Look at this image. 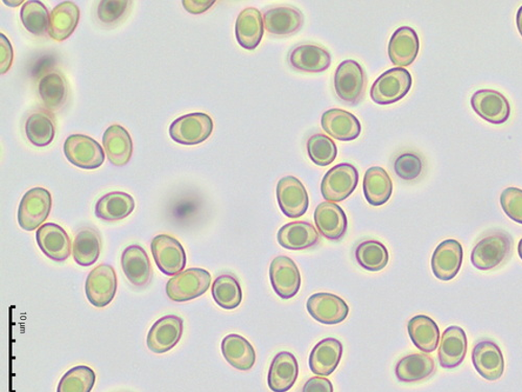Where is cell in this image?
<instances>
[{
    "label": "cell",
    "mask_w": 522,
    "mask_h": 392,
    "mask_svg": "<svg viewBox=\"0 0 522 392\" xmlns=\"http://www.w3.org/2000/svg\"><path fill=\"white\" fill-rule=\"evenodd\" d=\"M51 192L43 188H33L25 192L18 209V224L26 231L36 230L49 218L51 210Z\"/></svg>",
    "instance_id": "3"
},
{
    "label": "cell",
    "mask_w": 522,
    "mask_h": 392,
    "mask_svg": "<svg viewBox=\"0 0 522 392\" xmlns=\"http://www.w3.org/2000/svg\"><path fill=\"white\" fill-rule=\"evenodd\" d=\"M394 171L404 181L411 182L420 176L423 172V161L414 153H405L394 163Z\"/></svg>",
    "instance_id": "45"
},
{
    "label": "cell",
    "mask_w": 522,
    "mask_h": 392,
    "mask_svg": "<svg viewBox=\"0 0 522 392\" xmlns=\"http://www.w3.org/2000/svg\"><path fill=\"white\" fill-rule=\"evenodd\" d=\"M412 85L410 71L403 68H394L385 71L373 83L370 96L374 103L391 105L403 99L411 90Z\"/></svg>",
    "instance_id": "2"
},
{
    "label": "cell",
    "mask_w": 522,
    "mask_h": 392,
    "mask_svg": "<svg viewBox=\"0 0 522 392\" xmlns=\"http://www.w3.org/2000/svg\"><path fill=\"white\" fill-rule=\"evenodd\" d=\"M212 297L219 308L234 310L243 301V291L236 277L229 275H219L213 282Z\"/></svg>",
    "instance_id": "39"
},
{
    "label": "cell",
    "mask_w": 522,
    "mask_h": 392,
    "mask_svg": "<svg viewBox=\"0 0 522 392\" xmlns=\"http://www.w3.org/2000/svg\"><path fill=\"white\" fill-rule=\"evenodd\" d=\"M518 255H519V257H520L521 260H522V238H521V240L519 241V244H518Z\"/></svg>",
    "instance_id": "52"
},
{
    "label": "cell",
    "mask_w": 522,
    "mask_h": 392,
    "mask_svg": "<svg viewBox=\"0 0 522 392\" xmlns=\"http://www.w3.org/2000/svg\"><path fill=\"white\" fill-rule=\"evenodd\" d=\"M211 117L196 112L180 117L170 126V136L173 142L185 145L202 144L213 131Z\"/></svg>",
    "instance_id": "6"
},
{
    "label": "cell",
    "mask_w": 522,
    "mask_h": 392,
    "mask_svg": "<svg viewBox=\"0 0 522 392\" xmlns=\"http://www.w3.org/2000/svg\"><path fill=\"white\" fill-rule=\"evenodd\" d=\"M343 356V344L336 338H326L316 344L310 356V368L314 375L328 377L334 373Z\"/></svg>",
    "instance_id": "25"
},
{
    "label": "cell",
    "mask_w": 522,
    "mask_h": 392,
    "mask_svg": "<svg viewBox=\"0 0 522 392\" xmlns=\"http://www.w3.org/2000/svg\"><path fill=\"white\" fill-rule=\"evenodd\" d=\"M63 150L67 161L79 169L96 170L102 167L105 162L103 148L95 139L87 135H73L67 137Z\"/></svg>",
    "instance_id": "9"
},
{
    "label": "cell",
    "mask_w": 522,
    "mask_h": 392,
    "mask_svg": "<svg viewBox=\"0 0 522 392\" xmlns=\"http://www.w3.org/2000/svg\"><path fill=\"white\" fill-rule=\"evenodd\" d=\"M468 343L465 331L457 325H452L444 331L439 347V362L442 368L456 369L463 363L467 354Z\"/></svg>",
    "instance_id": "23"
},
{
    "label": "cell",
    "mask_w": 522,
    "mask_h": 392,
    "mask_svg": "<svg viewBox=\"0 0 522 392\" xmlns=\"http://www.w3.org/2000/svg\"><path fill=\"white\" fill-rule=\"evenodd\" d=\"M306 147L311 161L319 167H327L336 161L338 156L337 145L331 137L321 133L311 136Z\"/></svg>",
    "instance_id": "44"
},
{
    "label": "cell",
    "mask_w": 522,
    "mask_h": 392,
    "mask_svg": "<svg viewBox=\"0 0 522 392\" xmlns=\"http://www.w3.org/2000/svg\"><path fill=\"white\" fill-rule=\"evenodd\" d=\"M463 247L457 240L439 244L432 257V269L440 281L450 282L456 277L463 263Z\"/></svg>",
    "instance_id": "16"
},
{
    "label": "cell",
    "mask_w": 522,
    "mask_h": 392,
    "mask_svg": "<svg viewBox=\"0 0 522 392\" xmlns=\"http://www.w3.org/2000/svg\"><path fill=\"white\" fill-rule=\"evenodd\" d=\"M211 275L202 268L186 269L172 276L166 284L167 297L175 303H185L200 297L209 291Z\"/></svg>",
    "instance_id": "1"
},
{
    "label": "cell",
    "mask_w": 522,
    "mask_h": 392,
    "mask_svg": "<svg viewBox=\"0 0 522 392\" xmlns=\"http://www.w3.org/2000/svg\"><path fill=\"white\" fill-rule=\"evenodd\" d=\"M265 28L272 35L290 36L297 33L303 24V15L297 9L279 6L264 15Z\"/></svg>",
    "instance_id": "33"
},
{
    "label": "cell",
    "mask_w": 522,
    "mask_h": 392,
    "mask_svg": "<svg viewBox=\"0 0 522 392\" xmlns=\"http://www.w3.org/2000/svg\"><path fill=\"white\" fill-rule=\"evenodd\" d=\"M151 251L157 267L163 275L175 276L186 267V252L177 238L159 235L153 238Z\"/></svg>",
    "instance_id": "10"
},
{
    "label": "cell",
    "mask_w": 522,
    "mask_h": 392,
    "mask_svg": "<svg viewBox=\"0 0 522 392\" xmlns=\"http://www.w3.org/2000/svg\"><path fill=\"white\" fill-rule=\"evenodd\" d=\"M471 103L475 113L493 125L505 124L511 115L510 103L497 90L475 91Z\"/></svg>",
    "instance_id": "14"
},
{
    "label": "cell",
    "mask_w": 522,
    "mask_h": 392,
    "mask_svg": "<svg viewBox=\"0 0 522 392\" xmlns=\"http://www.w3.org/2000/svg\"><path fill=\"white\" fill-rule=\"evenodd\" d=\"M277 201L286 217L298 219L305 215L310 206V198L304 184L294 176L281 178L276 189Z\"/></svg>",
    "instance_id": "12"
},
{
    "label": "cell",
    "mask_w": 522,
    "mask_h": 392,
    "mask_svg": "<svg viewBox=\"0 0 522 392\" xmlns=\"http://www.w3.org/2000/svg\"><path fill=\"white\" fill-rule=\"evenodd\" d=\"M36 240L43 255L51 258V261L62 263L70 257V238L66 230L58 224H43L36 232Z\"/></svg>",
    "instance_id": "15"
},
{
    "label": "cell",
    "mask_w": 522,
    "mask_h": 392,
    "mask_svg": "<svg viewBox=\"0 0 522 392\" xmlns=\"http://www.w3.org/2000/svg\"><path fill=\"white\" fill-rule=\"evenodd\" d=\"M290 63L297 70L323 72L330 69L331 55L319 45L303 44L292 51Z\"/></svg>",
    "instance_id": "32"
},
{
    "label": "cell",
    "mask_w": 522,
    "mask_h": 392,
    "mask_svg": "<svg viewBox=\"0 0 522 392\" xmlns=\"http://www.w3.org/2000/svg\"><path fill=\"white\" fill-rule=\"evenodd\" d=\"M299 364L296 357L289 351H281L271 363L267 385L273 392H287L296 383Z\"/></svg>",
    "instance_id": "24"
},
{
    "label": "cell",
    "mask_w": 522,
    "mask_h": 392,
    "mask_svg": "<svg viewBox=\"0 0 522 392\" xmlns=\"http://www.w3.org/2000/svg\"><path fill=\"white\" fill-rule=\"evenodd\" d=\"M129 5V2H109V0H103L98 6V19L104 23H115L124 16Z\"/></svg>",
    "instance_id": "47"
},
{
    "label": "cell",
    "mask_w": 522,
    "mask_h": 392,
    "mask_svg": "<svg viewBox=\"0 0 522 392\" xmlns=\"http://www.w3.org/2000/svg\"><path fill=\"white\" fill-rule=\"evenodd\" d=\"M517 28H518V31L520 33V35L522 37V6H520V8L517 12Z\"/></svg>",
    "instance_id": "51"
},
{
    "label": "cell",
    "mask_w": 522,
    "mask_h": 392,
    "mask_svg": "<svg viewBox=\"0 0 522 392\" xmlns=\"http://www.w3.org/2000/svg\"><path fill=\"white\" fill-rule=\"evenodd\" d=\"M122 268L128 281L137 288L146 287L152 281L153 269L149 257L142 246L134 244L122 254Z\"/></svg>",
    "instance_id": "19"
},
{
    "label": "cell",
    "mask_w": 522,
    "mask_h": 392,
    "mask_svg": "<svg viewBox=\"0 0 522 392\" xmlns=\"http://www.w3.org/2000/svg\"><path fill=\"white\" fill-rule=\"evenodd\" d=\"M265 22L261 12L256 8H247L239 13L236 23L238 42L247 51H254L264 37Z\"/></svg>",
    "instance_id": "26"
},
{
    "label": "cell",
    "mask_w": 522,
    "mask_h": 392,
    "mask_svg": "<svg viewBox=\"0 0 522 392\" xmlns=\"http://www.w3.org/2000/svg\"><path fill=\"white\" fill-rule=\"evenodd\" d=\"M436 369L433 358L425 354H412L400 359L395 369L400 382L414 383L430 378Z\"/></svg>",
    "instance_id": "35"
},
{
    "label": "cell",
    "mask_w": 522,
    "mask_h": 392,
    "mask_svg": "<svg viewBox=\"0 0 522 392\" xmlns=\"http://www.w3.org/2000/svg\"><path fill=\"white\" fill-rule=\"evenodd\" d=\"M214 4H216L214 0H184L182 2L184 9L193 15L202 14V13L210 10Z\"/></svg>",
    "instance_id": "50"
},
{
    "label": "cell",
    "mask_w": 522,
    "mask_h": 392,
    "mask_svg": "<svg viewBox=\"0 0 522 392\" xmlns=\"http://www.w3.org/2000/svg\"><path fill=\"white\" fill-rule=\"evenodd\" d=\"M182 335L183 319L176 315H166L152 325L146 337V345L153 353L165 354L176 347Z\"/></svg>",
    "instance_id": "11"
},
{
    "label": "cell",
    "mask_w": 522,
    "mask_h": 392,
    "mask_svg": "<svg viewBox=\"0 0 522 392\" xmlns=\"http://www.w3.org/2000/svg\"><path fill=\"white\" fill-rule=\"evenodd\" d=\"M359 171L350 163H340L328 171L321 183L327 202H342L358 188Z\"/></svg>",
    "instance_id": "7"
},
{
    "label": "cell",
    "mask_w": 522,
    "mask_h": 392,
    "mask_svg": "<svg viewBox=\"0 0 522 392\" xmlns=\"http://www.w3.org/2000/svg\"><path fill=\"white\" fill-rule=\"evenodd\" d=\"M367 78L365 70L354 60H346L334 74V90L343 102L357 105L365 96Z\"/></svg>",
    "instance_id": "5"
},
{
    "label": "cell",
    "mask_w": 522,
    "mask_h": 392,
    "mask_svg": "<svg viewBox=\"0 0 522 392\" xmlns=\"http://www.w3.org/2000/svg\"><path fill=\"white\" fill-rule=\"evenodd\" d=\"M321 125L328 135L337 141L351 142L360 135L361 125L352 113L342 109H331L323 113Z\"/></svg>",
    "instance_id": "21"
},
{
    "label": "cell",
    "mask_w": 522,
    "mask_h": 392,
    "mask_svg": "<svg viewBox=\"0 0 522 392\" xmlns=\"http://www.w3.org/2000/svg\"><path fill=\"white\" fill-rule=\"evenodd\" d=\"M97 382L95 370L86 365L72 368L61 378L57 392H91Z\"/></svg>",
    "instance_id": "42"
},
{
    "label": "cell",
    "mask_w": 522,
    "mask_h": 392,
    "mask_svg": "<svg viewBox=\"0 0 522 392\" xmlns=\"http://www.w3.org/2000/svg\"><path fill=\"white\" fill-rule=\"evenodd\" d=\"M500 205L511 220L522 224V190L517 188L506 189L501 192Z\"/></svg>",
    "instance_id": "46"
},
{
    "label": "cell",
    "mask_w": 522,
    "mask_h": 392,
    "mask_svg": "<svg viewBox=\"0 0 522 392\" xmlns=\"http://www.w3.org/2000/svg\"><path fill=\"white\" fill-rule=\"evenodd\" d=\"M320 235L309 222L297 221L287 223L278 231L277 241L289 250H304L319 242Z\"/></svg>",
    "instance_id": "28"
},
{
    "label": "cell",
    "mask_w": 522,
    "mask_h": 392,
    "mask_svg": "<svg viewBox=\"0 0 522 392\" xmlns=\"http://www.w3.org/2000/svg\"><path fill=\"white\" fill-rule=\"evenodd\" d=\"M135 210V201L125 191H111L100 197L96 204V216L104 221H120Z\"/></svg>",
    "instance_id": "31"
},
{
    "label": "cell",
    "mask_w": 522,
    "mask_h": 392,
    "mask_svg": "<svg viewBox=\"0 0 522 392\" xmlns=\"http://www.w3.org/2000/svg\"><path fill=\"white\" fill-rule=\"evenodd\" d=\"M512 238L505 232H495L480 240L471 252V263L480 271L497 268L510 256Z\"/></svg>",
    "instance_id": "4"
},
{
    "label": "cell",
    "mask_w": 522,
    "mask_h": 392,
    "mask_svg": "<svg viewBox=\"0 0 522 392\" xmlns=\"http://www.w3.org/2000/svg\"><path fill=\"white\" fill-rule=\"evenodd\" d=\"M356 258L367 271L378 272L387 267L389 263V251L378 241H365L358 246Z\"/></svg>",
    "instance_id": "41"
},
{
    "label": "cell",
    "mask_w": 522,
    "mask_h": 392,
    "mask_svg": "<svg viewBox=\"0 0 522 392\" xmlns=\"http://www.w3.org/2000/svg\"><path fill=\"white\" fill-rule=\"evenodd\" d=\"M20 18L24 28L33 35L42 36L49 29V11L42 2H25L20 11Z\"/></svg>",
    "instance_id": "43"
},
{
    "label": "cell",
    "mask_w": 522,
    "mask_h": 392,
    "mask_svg": "<svg viewBox=\"0 0 522 392\" xmlns=\"http://www.w3.org/2000/svg\"><path fill=\"white\" fill-rule=\"evenodd\" d=\"M407 331L415 347L424 353H433L437 350L440 330L431 317L415 316L407 323Z\"/></svg>",
    "instance_id": "34"
},
{
    "label": "cell",
    "mask_w": 522,
    "mask_h": 392,
    "mask_svg": "<svg viewBox=\"0 0 522 392\" xmlns=\"http://www.w3.org/2000/svg\"><path fill=\"white\" fill-rule=\"evenodd\" d=\"M363 189L368 203L372 206L384 205L392 196V179L385 169L372 167L366 172Z\"/></svg>",
    "instance_id": "36"
},
{
    "label": "cell",
    "mask_w": 522,
    "mask_h": 392,
    "mask_svg": "<svg viewBox=\"0 0 522 392\" xmlns=\"http://www.w3.org/2000/svg\"><path fill=\"white\" fill-rule=\"evenodd\" d=\"M420 42L417 32L410 26H403L394 32L387 48V54L394 65L406 68L419 54Z\"/></svg>",
    "instance_id": "22"
},
{
    "label": "cell",
    "mask_w": 522,
    "mask_h": 392,
    "mask_svg": "<svg viewBox=\"0 0 522 392\" xmlns=\"http://www.w3.org/2000/svg\"><path fill=\"white\" fill-rule=\"evenodd\" d=\"M79 6L72 2L59 4L51 12L48 33L51 39L56 42H64L72 35L79 22Z\"/></svg>",
    "instance_id": "30"
},
{
    "label": "cell",
    "mask_w": 522,
    "mask_h": 392,
    "mask_svg": "<svg viewBox=\"0 0 522 392\" xmlns=\"http://www.w3.org/2000/svg\"><path fill=\"white\" fill-rule=\"evenodd\" d=\"M38 91L44 107L50 111H57L66 101L69 86L62 74L52 71L40 79Z\"/></svg>",
    "instance_id": "38"
},
{
    "label": "cell",
    "mask_w": 522,
    "mask_h": 392,
    "mask_svg": "<svg viewBox=\"0 0 522 392\" xmlns=\"http://www.w3.org/2000/svg\"><path fill=\"white\" fill-rule=\"evenodd\" d=\"M472 363L478 373L488 381H498L505 371V359L498 344L484 341L475 345Z\"/></svg>",
    "instance_id": "18"
},
{
    "label": "cell",
    "mask_w": 522,
    "mask_h": 392,
    "mask_svg": "<svg viewBox=\"0 0 522 392\" xmlns=\"http://www.w3.org/2000/svg\"><path fill=\"white\" fill-rule=\"evenodd\" d=\"M26 137L36 147L50 145L56 135V127L48 113H33L25 124Z\"/></svg>",
    "instance_id": "40"
},
{
    "label": "cell",
    "mask_w": 522,
    "mask_h": 392,
    "mask_svg": "<svg viewBox=\"0 0 522 392\" xmlns=\"http://www.w3.org/2000/svg\"><path fill=\"white\" fill-rule=\"evenodd\" d=\"M310 315L320 323L339 324L350 315V307L342 298L331 294H316L306 303Z\"/></svg>",
    "instance_id": "17"
},
{
    "label": "cell",
    "mask_w": 522,
    "mask_h": 392,
    "mask_svg": "<svg viewBox=\"0 0 522 392\" xmlns=\"http://www.w3.org/2000/svg\"><path fill=\"white\" fill-rule=\"evenodd\" d=\"M103 144L107 157L116 167H124L133 154L130 133L120 125H112L104 133Z\"/></svg>",
    "instance_id": "27"
},
{
    "label": "cell",
    "mask_w": 522,
    "mask_h": 392,
    "mask_svg": "<svg viewBox=\"0 0 522 392\" xmlns=\"http://www.w3.org/2000/svg\"><path fill=\"white\" fill-rule=\"evenodd\" d=\"M225 360L232 368L247 371L253 369L256 362V350L243 336L238 334L227 335L220 344Z\"/></svg>",
    "instance_id": "29"
},
{
    "label": "cell",
    "mask_w": 522,
    "mask_h": 392,
    "mask_svg": "<svg viewBox=\"0 0 522 392\" xmlns=\"http://www.w3.org/2000/svg\"><path fill=\"white\" fill-rule=\"evenodd\" d=\"M270 280L279 297L291 299L296 296L301 287V275L297 264L285 256L274 258L270 266Z\"/></svg>",
    "instance_id": "13"
},
{
    "label": "cell",
    "mask_w": 522,
    "mask_h": 392,
    "mask_svg": "<svg viewBox=\"0 0 522 392\" xmlns=\"http://www.w3.org/2000/svg\"><path fill=\"white\" fill-rule=\"evenodd\" d=\"M303 392H333V385L326 378L313 377L305 383Z\"/></svg>",
    "instance_id": "49"
},
{
    "label": "cell",
    "mask_w": 522,
    "mask_h": 392,
    "mask_svg": "<svg viewBox=\"0 0 522 392\" xmlns=\"http://www.w3.org/2000/svg\"><path fill=\"white\" fill-rule=\"evenodd\" d=\"M4 3H5V5H13V6H14V5H22L23 2V0H22V2H15V3H11V2H4Z\"/></svg>",
    "instance_id": "53"
},
{
    "label": "cell",
    "mask_w": 522,
    "mask_h": 392,
    "mask_svg": "<svg viewBox=\"0 0 522 392\" xmlns=\"http://www.w3.org/2000/svg\"><path fill=\"white\" fill-rule=\"evenodd\" d=\"M117 291V276L115 268L100 264L92 269L85 284L86 297L96 308H105L115 299Z\"/></svg>",
    "instance_id": "8"
},
{
    "label": "cell",
    "mask_w": 522,
    "mask_h": 392,
    "mask_svg": "<svg viewBox=\"0 0 522 392\" xmlns=\"http://www.w3.org/2000/svg\"><path fill=\"white\" fill-rule=\"evenodd\" d=\"M102 250V238L96 229L86 228L79 230L72 244L73 260L82 267H89L98 260Z\"/></svg>",
    "instance_id": "37"
},
{
    "label": "cell",
    "mask_w": 522,
    "mask_h": 392,
    "mask_svg": "<svg viewBox=\"0 0 522 392\" xmlns=\"http://www.w3.org/2000/svg\"><path fill=\"white\" fill-rule=\"evenodd\" d=\"M13 59H14V52H13V46L4 34L0 35V68H2V75L11 69Z\"/></svg>",
    "instance_id": "48"
},
{
    "label": "cell",
    "mask_w": 522,
    "mask_h": 392,
    "mask_svg": "<svg viewBox=\"0 0 522 392\" xmlns=\"http://www.w3.org/2000/svg\"><path fill=\"white\" fill-rule=\"evenodd\" d=\"M313 219L320 234L328 240L338 241L346 235L347 216L338 204L327 201L319 204Z\"/></svg>",
    "instance_id": "20"
}]
</instances>
